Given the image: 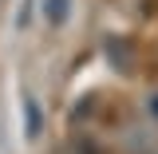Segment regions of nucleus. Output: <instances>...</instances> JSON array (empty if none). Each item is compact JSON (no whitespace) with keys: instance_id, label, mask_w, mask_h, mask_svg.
Masks as SVG:
<instances>
[{"instance_id":"nucleus-2","label":"nucleus","mask_w":158,"mask_h":154,"mask_svg":"<svg viewBox=\"0 0 158 154\" xmlns=\"http://www.w3.org/2000/svg\"><path fill=\"white\" fill-rule=\"evenodd\" d=\"M36 135H40V103L28 95V138H36Z\"/></svg>"},{"instance_id":"nucleus-1","label":"nucleus","mask_w":158,"mask_h":154,"mask_svg":"<svg viewBox=\"0 0 158 154\" xmlns=\"http://www.w3.org/2000/svg\"><path fill=\"white\" fill-rule=\"evenodd\" d=\"M75 12V0H40V16L48 20L52 28H63Z\"/></svg>"},{"instance_id":"nucleus-3","label":"nucleus","mask_w":158,"mask_h":154,"mask_svg":"<svg viewBox=\"0 0 158 154\" xmlns=\"http://www.w3.org/2000/svg\"><path fill=\"white\" fill-rule=\"evenodd\" d=\"M146 115L158 123V91H150V95H146Z\"/></svg>"}]
</instances>
